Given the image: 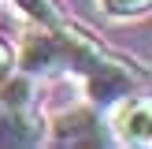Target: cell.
I'll list each match as a JSON object with an SVG mask.
<instances>
[{"label": "cell", "instance_id": "obj_1", "mask_svg": "<svg viewBox=\"0 0 152 149\" xmlns=\"http://www.w3.org/2000/svg\"><path fill=\"white\" fill-rule=\"evenodd\" d=\"M45 145H71V149L111 145L108 123H104V108L82 101V104H71V108L56 112L48 119V131H45Z\"/></svg>", "mask_w": 152, "mask_h": 149}, {"label": "cell", "instance_id": "obj_6", "mask_svg": "<svg viewBox=\"0 0 152 149\" xmlns=\"http://www.w3.org/2000/svg\"><path fill=\"white\" fill-rule=\"evenodd\" d=\"M15 67V52H11V45L4 41V37H0V78H4L7 71H11Z\"/></svg>", "mask_w": 152, "mask_h": 149}, {"label": "cell", "instance_id": "obj_3", "mask_svg": "<svg viewBox=\"0 0 152 149\" xmlns=\"http://www.w3.org/2000/svg\"><path fill=\"white\" fill-rule=\"evenodd\" d=\"M45 131H48V116L41 112V104H34V108L0 104V149L45 145Z\"/></svg>", "mask_w": 152, "mask_h": 149}, {"label": "cell", "instance_id": "obj_5", "mask_svg": "<svg viewBox=\"0 0 152 149\" xmlns=\"http://www.w3.org/2000/svg\"><path fill=\"white\" fill-rule=\"evenodd\" d=\"M148 7H152V0H100V11L108 15V19H119V22L141 19Z\"/></svg>", "mask_w": 152, "mask_h": 149}, {"label": "cell", "instance_id": "obj_2", "mask_svg": "<svg viewBox=\"0 0 152 149\" xmlns=\"http://www.w3.org/2000/svg\"><path fill=\"white\" fill-rule=\"evenodd\" d=\"M104 123H108L111 145H130V149H148L152 145V104L145 89L119 97L115 104L104 108Z\"/></svg>", "mask_w": 152, "mask_h": 149}, {"label": "cell", "instance_id": "obj_4", "mask_svg": "<svg viewBox=\"0 0 152 149\" xmlns=\"http://www.w3.org/2000/svg\"><path fill=\"white\" fill-rule=\"evenodd\" d=\"M15 7H19L34 26H67V22H71L59 0H15Z\"/></svg>", "mask_w": 152, "mask_h": 149}]
</instances>
